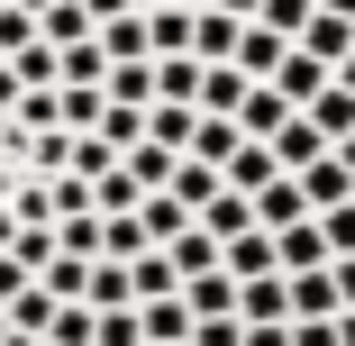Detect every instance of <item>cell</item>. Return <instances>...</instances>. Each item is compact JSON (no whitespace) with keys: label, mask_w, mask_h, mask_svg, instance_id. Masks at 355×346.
Returning <instances> with one entry per match:
<instances>
[{"label":"cell","mask_w":355,"mask_h":346,"mask_svg":"<svg viewBox=\"0 0 355 346\" xmlns=\"http://www.w3.org/2000/svg\"><path fill=\"white\" fill-rule=\"evenodd\" d=\"M246 146V137H237V119H200V137H191V164H219L228 173V155Z\"/></svg>","instance_id":"25"},{"label":"cell","mask_w":355,"mask_h":346,"mask_svg":"<svg viewBox=\"0 0 355 346\" xmlns=\"http://www.w3.org/2000/svg\"><path fill=\"white\" fill-rule=\"evenodd\" d=\"M182 301H191V319H237V283H228V273H200V283H182Z\"/></svg>","instance_id":"23"},{"label":"cell","mask_w":355,"mask_h":346,"mask_svg":"<svg viewBox=\"0 0 355 346\" xmlns=\"http://www.w3.org/2000/svg\"><path fill=\"white\" fill-rule=\"evenodd\" d=\"M264 182H282V164H273V146H237V155H228V191H237V200H255Z\"/></svg>","instance_id":"19"},{"label":"cell","mask_w":355,"mask_h":346,"mask_svg":"<svg viewBox=\"0 0 355 346\" xmlns=\"http://www.w3.org/2000/svg\"><path fill=\"white\" fill-rule=\"evenodd\" d=\"M92 346H146V328H137V310H101V337Z\"/></svg>","instance_id":"34"},{"label":"cell","mask_w":355,"mask_h":346,"mask_svg":"<svg viewBox=\"0 0 355 346\" xmlns=\"http://www.w3.org/2000/svg\"><path fill=\"white\" fill-rule=\"evenodd\" d=\"M301 119H310V128L328 137V146H346V137H355V92H346V83H328V92H319V101H310Z\"/></svg>","instance_id":"18"},{"label":"cell","mask_w":355,"mask_h":346,"mask_svg":"<svg viewBox=\"0 0 355 346\" xmlns=\"http://www.w3.org/2000/svg\"><path fill=\"white\" fill-rule=\"evenodd\" d=\"M219 273H228V283H273V273H282V255H273V237H264V228H246V237L219 255Z\"/></svg>","instance_id":"5"},{"label":"cell","mask_w":355,"mask_h":346,"mask_svg":"<svg viewBox=\"0 0 355 346\" xmlns=\"http://www.w3.org/2000/svg\"><path fill=\"white\" fill-rule=\"evenodd\" d=\"M301 55H319V64H328V73H337V64L355 55V19H337V10H319V19L301 28Z\"/></svg>","instance_id":"13"},{"label":"cell","mask_w":355,"mask_h":346,"mask_svg":"<svg viewBox=\"0 0 355 346\" xmlns=\"http://www.w3.org/2000/svg\"><path fill=\"white\" fill-rule=\"evenodd\" d=\"M301 191H310V219H328V210H346V200H355V173H346L337 155H319V164L301 173Z\"/></svg>","instance_id":"11"},{"label":"cell","mask_w":355,"mask_h":346,"mask_svg":"<svg viewBox=\"0 0 355 346\" xmlns=\"http://www.w3.org/2000/svg\"><path fill=\"white\" fill-rule=\"evenodd\" d=\"M110 110H155V64H110Z\"/></svg>","instance_id":"20"},{"label":"cell","mask_w":355,"mask_h":346,"mask_svg":"<svg viewBox=\"0 0 355 346\" xmlns=\"http://www.w3.org/2000/svg\"><path fill=\"white\" fill-rule=\"evenodd\" d=\"M0 337H10V310H0Z\"/></svg>","instance_id":"50"},{"label":"cell","mask_w":355,"mask_h":346,"mask_svg":"<svg viewBox=\"0 0 355 346\" xmlns=\"http://www.w3.org/2000/svg\"><path fill=\"white\" fill-rule=\"evenodd\" d=\"M219 191H228V173H219V164H191V155H182V173H173V200H182L191 219H200V210H209Z\"/></svg>","instance_id":"21"},{"label":"cell","mask_w":355,"mask_h":346,"mask_svg":"<svg viewBox=\"0 0 355 346\" xmlns=\"http://www.w3.org/2000/svg\"><path fill=\"white\" fill-rule=\"evenodd\" d=\"M137 328H146V346H191L200 319H191V301L173 292V301H146V310H137Z\"/></svg>","instance_id":"12"},{"label":"cell","mask_w":355,"mask_h":346,"mask_svg":"<svg viewBox=\"0 0 355 346\" xmlns=\"http://www.w3.org/2000/svg\"><path fill=\"white\" fill-rule=\"evenodd\" d=\"M292 119H301L292 101H282L273 83H255V92H246V110H237V137H246V146H273V137L292 128Z\"/></svg>","instance_id":"1"},{"label":"cell","mask_w":355,"mask_h":346,"mask_svg":"<svg viewBox=\"0 0 355 346\" xmlns=\"http://www.w3.org/2000/svg\"><path fill=\"white\" fill-rule=\"evenodd\" d=\"M173 10H191V19H200V10H219V0H173Z\"/></svg>","instance_id":"46"},{"label":"cell","mask_w":355,"mask_h":346,"mask_svg":"<svg viewBox=\"0 0 355 346\" xmlns=\"http://www.w3.org/2000/svg\"><path fill=\"white\" fill-rule=\"evenodd\" d=\"M337 164H346V173H355V137H346V146H337Z\"/></svg>","instance_id":"49"},{"label":"cell","mask_w":355,"mask_h":346,"mask_svg":"<svg viewBox=\"0 0 355 346\" xmlns=\"http://www.w3.org/2000/svg\"><path fill=\"white\" fill-rule=\"evenodd\" d=\"M101 55H110V64H155V28L128 10V19H110V28H101Z\"/></svg>","instance_id":"17"},{"label":"cell","mask_w":355,"mask_h":346,"mask_svg":"<svg viewBox=\"0 0 355 346\" xmlns=\"http://www.w3.org/2000/svg\"><path fill=\"white\" fill-rule=\"evenodd\" d=\"M246 346H292V328H246Z\"/></svg>","instance_id":"41"},{"label":"cell","mask_w":355,"mask_h":346,"mask_svg":"<svg viewBox=\"0 0 355 346\" xmlns=\"http://www.w3.org/2000/svg\"><path fill=\"white\" fill-rule=\"evenodd\" d=\"M28 283H37V273H28V264H19V255H0V310H10V301H19V292H28Z\"/></svg>","instance_id":"37"},{"label":"cell","mask_w":355,"mask_h":346,"mask_svg":"<svg viewBox=\"0 0 355 346\" xmlns=\"http://www.w3.org/2000/svg\"><path fill=\"white\" fill-rule=\"evenodd\" d=\"M319 10H337V19H355V0H319Z\"/></svg>","instance_id":"47"},{"label":"cell","mask_w":355,"mask_h":346,"mask_svg":"<svg viewBox=\"0 0 355 346\" xmlns=\"http://www.w3.org/2000/svg\"><path fill=\"white\" fill-rule=\"evenodd\" d=\"M292 346H337V319H301V328H292Z\"/></svg>","instance_id":"38"},{"label":"cell","mask_w":355,"mask_h":346,"mask_svg":"<svg viewBox=\"0 0 355 346\" xmlns=\"http://www.w3.org/2000/svg\"><path fill=\"white\" fill-rule=\"evenodd\" d=\"M0 110H19V73H10V64H0Z\"/></svg>","instance_id":"42"},{"label":"cell","mask_w":355,"mask_h":346,"mask_svg":"<svg viewBox=\"0 0 355 346\" xmlns=\"http://www.w3.org/2000/svg\"><path fill=\"white\" fill-rule=\"evenodd\" d=\"M301 219H310V191H301L292 173L255 191V228H264V237H282V228H301Z\"/></svg>","instance_id":"2"},{"label":"cell","mask_w":355,"mask_h":346,"mask_svg":"<svg viewBox=\"0 0 355 346\" xmlns=\"http://www.w3.org/2000/svg\"><path fill=\"white\" fill-rule=\"evenodd\" d=\"M273 255H282V273H328V264H337V255H328V237H319V219L282 228V237H273Z\"/></svg>","instance_id":"10"},{"label":"cell","mask_w":355,"mask_h":346,"mask_svg":"<svg viewBox=\"0 0 355 346\" xmlns=\"http://www.w3.org/2000/svg\"><path fill=\"white\" fill-rule=\"evenodd\" d=\"M92 337H101V310H83V301H64L46 328V346H92Z\"/></svg>","instance_id":"30"},{"label":"cell","mask_w":355,"mask_h":346,"mask_svg":"<svg viewBox=\"0 0 355 346\" xmlns=\"http://www.w3.org/2000/svg\"><path fill=\"white\" fill-rule=\"evenodd\" d=\"M55 119H64V137H101L110 92H101V83H64V92H55Z\"/></svg>","instance_id":"4"},{"label":"cell","mask_w":355,"mask_h":346,"mask_svg":"<svg viewBox=\"0 0 355 346\" xmlns=\"http://www.w3.org/2000/svg\"><path fill=\"white\" fill-rule=\"evenodd\" d=\"M319 19V0H264V10H255V28H273V37H292L301 46V28Z\"/></svg>","instance_id":"29"},{"label":"cell","mask_w":355,"mask_h":346,"mask_svg":"<svg viewBox=\"0 0 355 346\" xmlns=\"http://www.w3.org/2000/svg\"><path fill=\"white\" fill-rule=\"evenodd\" d=\"M319 155H337V146H328V137H319L310 119H292V128H282V137H273V164H282V173H292V182H301V173H310Z\"/></svg>","instance_id":"14"},{"label":"cell","mask_w":355,"mask_h":346,"mask_svg":"<svg viewBox=\"0 0 355 346\" xmlns=\"http://www.w3.org/2000/svg\"><path fill=\"white\" fill-rule=\"evenodd\" d=\"M337 346H355V310H346V319H337Z\"/></svg>","instance_id":"45"},{"label":"cell","mask_w":355,"mask_h":346,"mask_svg":"<svg viewBox=\"0 0 355 346\" xmlns=\"http://www.w3.org/2000/svg\"><path fill=\"white\" fill-rule=\"evenodd\" d=\"M92 310H137V283H128V264H92Z\"/></svg>","instance_id":"31"},{"label":"cell","mask_w":355,"mask_h":346,"mask_svg":"<svg viewBox=\"0 0 355 346\" xmlns=\"http://www.w3.org/2000/svg\"><path fill=\"white\" fill-rule=\"evenodd\" d=\"M10 255H19L28 273H46V264H55L64 246H55V228H19V246H10Z\"/></svg>","instance_id":"33"},{"label":"cell","mask_w":355,"mask_h":346,"mask_svg":"<svg viewBox=\"0 0 355 346\" xmlns=\"http://www.w3.org/2000/svg\"><path fill=\"white\" fill-rule=\"evenodd\" d=\"M246 73H237V64H200V119H237L246 110Z\"/></svg>","instance_id":"7"},{"label":"cell","mask_w":355,"mask_h":346,"mask_svg":"<svg viewBox=\"0 0 355 346\" xmlns=\"http://www.w3.org/2000/svg\"><path fill=\"white\" fill-rule=\"evenodd\" d=\"M37 46V19L28 10H10V0H0V64H10V55H28Z\"/></svg>","instance_id":"32"},{"label":"cell","mask_w":355,"mask_h":346,"mask_svg":"<svg viewBox=\"0 0 355 346\" xmlns=\"http://www.w3.org/2000/svg\"><path fill=\"white\" fill-rule=\"evenodd\" d=\"M10 10H28V19H46V10H55V0H10Z\"/></svg>","instance_id":"44"},{"label":"cell","mask_w":355,"mask_h":346,"mask_svg":"<svg viewBox=\"0 0 355 346\" xmlns=\"http://www.w3.org/2000/svg\"><path fill=\"white\" fill-rule=\"evenodd\" d=\"M337 83H346V92H355V55H346V64H337Z\"/></svg>","instance_id":"48"},{"label":"cell","mask_w":355,"mask_h":346,"mask_svg":"<svg viewBox=\"0 0 355 346\" xmlns=\"http://www.w3.org/2000/svg\"><path fill=\"white\" fill-rule=\"evenodd\" d=\"M146 28H155V64H182L191 55V10H155Z\"/></svg>","instance_id":"27"},{"label":"cell","mask_w":355,"mask_h":346,"mask_svg":"<svg viewBox=\"0 0 355 346\" xmlns=\"http://www.w3.org/2000/svg\"><path fill=\"white\" fill-rule=\"evenodd\" d=\"M37 37H46V46H55V55H73V46H92V37H101V28H92V10H83V0H55V10H46V19H37Z\"/></svg>","instance_id":"15"},{"label":"cell","mask_w":355,"mask_h":346,"mask_svg":"<svg viewBox=\"0 0 355 346\" xmlns=\"http://www.w3.org/2000/svg\"><path fill=\"white\" fill-rule=\"evenodd\" d=\"M328 273H337V301H346V310H355V255H337V264H328Z\"/></svg>","instance_id":"39"},{"label":"cell","mask_w":355,"mask_h":346,"mask_svg":"<svg viewBox=\"0 0 355 346\" xmlns=\"http://www.w3.org/2000/svg\"><path fill=\"white\" fill-rule=\"evenodd\" d=\"M137 219H146V237H155V255H164V246H173V237L191 228V210H182L173 191H155V200H146V210H137Z\"/></svg>","instance_id":"26"},{"label":"cell","mask_w":355,"mask_h":346,"mask_svg":"<svg viewBox=\"0 0 355 346\" xmlns=\"http://www.w3.org/2000/svg\"><path fill=\"white\" fill-rule=\"evenodd\" d=\"M319 237H328V255H355V200H346V210H328V219H319Z\"/></svg>","instance_id":"35"},{"label":"cell","mask_w":355,"mask_h":346,"mask_svg":"<svg viewBox=\"0 0 355 346\" xmlns=\"http://www.w3.org/2000/svg\"><path fill=\"white\" fill-rule=\"evenodd\" d=\"M191 346H246V319H200Z\"/></svg>","instance_id":"36"},{"label":"cell","mask_w":355,"mask_h":346,"mask_svg":"<svg viewBox=\"0 0 355 346\" xmlns=\"http://www.w3.org/2000/svg\"><path fill=\"white\" fill-rule=\"evenodd\" d=\"M92 10V28H110V19H128V0H83Z\"/></svg>","instance_id":"40"},{"label":"cell","mask_w":355,"mask_h":346,"mask_svg":"<svg viewBox=\"0 0 355 346\" xmlns=\"http://www.w3.org/2000/svg\"><path fill=\"white\" fill-rule=\"evenodd\" d=\"M219 10H228V19H255V10H264V0H219Z\"/></svg>","instance_id":"43"},{"label":"cell","mask_w":355,"mask_h":346,"mask_svg":"<svg viewBox=\"0 0 355 346\" xmlns=\"http://www.w3.org/2000/svg\"><path fill=\"white\" fill-rule=\"evenodd\" d=\"M137 255H155L146 219H101V264H137Z\"/></svg>","instance_id":"22"},{"label":"cell","mask_w":355,"mask_h":346,"mask_svg":"<svg viewBox=\"0 0 355 346\" xmlns=\"http://www.w3.org/2000/svg\"><path fill=\"white\" fill-rule=\"evenodd\" d=\"M282 283H292V328H301V319H346L337 273H282Z\"/></svg>","instance_id":"8"},{"label":"cell","mask_w":355,"mask_h":346,"mask_svg":"<svg viewBox=\"0 0 355 346\" xmlns=\"http://www.w3.org/2000/svg\"><path fill=\"white\" fill-rule=\"evenodd\" d=\"M328 83H337V73H328V64H319V55H301V46H292V55H282V73H273V92H282V101H292V110H310V101H319Z\"/></svg>","instance_id":"6"},{"label":"cell","mask_w":355,"mask_h":346,"mask_svg":"<svg viewBox=\"0 0 355 346\" xmlns=\"http://www.w3.org/2000/svg\"><path fill=\"white\" fill-rule=\"evenodd\" d=\"M128 283H137V310H146V301H173V292H182V273H173L164 255H137V264H128Z\"/></svg>","instance_id":"24"},{"label":"cell","mask_w":355,"mask_h":346,"mask_svg":"<svg viewBox=\"0 0 355 346\" xmlns=\"http://www.w3.org/2000/svg\"><path fill=\"white\" fill-rule=\"evenodd\" d=\"M37 283H46L55 301H83V310H92V264H73V255H55V264L37 273Z\"/></svg>","instance_id":"28"},{"label":"cell","mask_w":355,"mask_h":346,"mask_svg":"<svg viewBox=\"0 0 355 346\" xmlns=\"http://www.w3.org/2000/svg\"><path fill=\"white\" fill-rule=\"evenodd\" d=\"M282 55H292V37H273V28L246 19V37H237V73H246V83H273V73H282Z\"/></svg>","instance_id":"9"},{"label":"cell","mask_w":355,"mask_h":346,"mask_svg":"<svg viewBox=\"0 0 355 346\" xmlns=\"http://www.w3.org/2000/svg\"><path fill=\"white\" fill-rule=\"evenodd\" d=\"M237 37H246V19L200 10V19H191V64H237Z\"/></svg>","instance_id":"3"},{"label":"cell","mask_w":355,"mask_h":346,"mask_svg":"<svg viewBox=\"0 0 355 346\" xmlns=\"http://www.w3.org/2000/svg\"><path fill=\"white\" fill-rule=\"evenodd\" d=\"M164 264H173V273H182V283H200V273H219V237H209V228H200V219H191V228H182V237H173V246H164Z\"/></svg>","instance_id":"16"}]
</instances>
